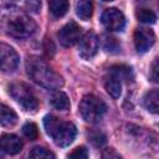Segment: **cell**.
I'll return each instance as SVG.
<instances>
[{"label":"cell","instance_id":"1","mask_svg":"<svg viewBox=\"0 0 159 159\" xmlns=\"http://www.w3.org/2000/svg\"><path fill=\"white\" fill-rule=\"evenodd\" d=\"M1 26L9 36L15 39H26L36 30L35 21L25 11L15 6H9L2 10Z\"/></svg>","mask_w":159,"mask_h":159},{"label":"cell","instance_id":"2","mask_svg":"<svg viewBox=\"0 0 159 159\" xmlns=\"http://www.w3.org/2000/svg\"><path fill=\"white\" fill-rule=\"evenodd\" d=\"M27 76L37 84L47 89H57L63 86V78L55 72L45 60L39 56H30L25 62Z\"/></svg>","mask_w":159,"mask_h":159},{"label":"cell","instance_id":"3","mask_svg":"<svg viewBox=\"0 0 159 159\" xmlns=\"http://www.w3.org/2000/svg\"><path fill=\"white\" fill-rule=\"evenodd\" d=\"M43 127L47 135H50L57 147L70 145L77 134L76 125L71 122H65L52 114L43 117Z\"/></svg>","mask_w":159,"mask_h":159},{"label":"cell","instance_id":"4","mask_svg":"<svg viewBox=\"0 0 159 159\" xmlns=\"http://www.w3.org/2000/svg\"><path fill=\"white\" fill-rule=\"evenodd\" d=\"M80 114L88 123H97L107 112L106 103L94 94H86L80 102Z\"/></svg>","mask_w":159,"mask_h":159},{"label":"cell","instance_id":"5","mask_svg":"<svg viewBox=\"0 0 159 159\" xmlns=\"http://www.w3.org/2000/svg\"><path fill=\"white\" fill-rule=\"evenodd\" d=\"M10 96L27 112H34L39 107V101L31 87L24 82H14L9 86Z\"/></svg>","mask_w":159,"mask_h":159},{"label":"cell","instance_id":"6","mask_svg":"<svg viewBox=\"0 0 159 159\" xmlns=\"http://www.w3.org/2000/svg\"><path fill=\"white\" fill-rule=\"evenodd\" d=\"M102 25L108 31H120L125 25V19L122 11L116 7L106 9L101 16Z\"/></svg>","mask_w":159,"mask_h":159},{"label":"cell","instance_id":"7","mask_svg":"<svg viewBox=\"0 0 159 159\" xmlns=\"http://www.w3.org/2000/svg\"><path fill=\"white\" fill-rule=\"evenodd\" d=\"M98 47H99V40L97 35L92 31L84 34L78 41V53L84 60L92 58L97 53Z\"/></svg>","mask_w":159,"mask_h":159},{"label":"cell","instance_id":"8","mask_svg":"<svg viewBox=\"0 0 159 159\" xmlns=\"http://www.w3.org/2000/svg\"><path fill=\"white\" fill-rule=\"evenodd\" d=\"M60 43L65 47H71L81 39V27L75 21H70L61 27L57 34Z\"/></svg>","mask_w":159,"mask_h":159},{"label":"cell","instance_id":"9","mask_svg":"<svg viewBox=\"0 0 159 159\" xmlns=\"http://www.w3.org/2000/svg\"><path fill=\"white\" fill-rule=\"evenodd\" d=\"M0 58H1V71L4 73L14 72L19 66V55L17 52L9 45H0Z\"/></svg>","mask_w":159,"mask_h":159},{"label":"cell","instance_id":"10","mask_svg":"<svg viewBox=\"0 0 159 159\" xmlns=\"http://www.w3.org/2000/svg\"><path fill=\"white\" fill-rule=\"evenodd\" d=\"M133 40H134V46L135 50L140 53L147 52L155 42V35L153 32V30L147 29V27H138L134 31L133 35Z\"/></svg>","mask_w":159,"mask_h":159},{"label":"cell","instance_id":"11","mask_svg":"<svg viewBox=\"0 0 159 159\" xmlns=\"http://www.w3.org/2000/svg\"><path fill=\"white\" fill-rule=\"evenodd\" d=\"M22 149L21 139L15 134H2L1 137V150L6 154L14 155Z\"/></svg>","mask_w":159,"mask_h":159},{"label":"cell","instance_id":"12","mask_svg":"<svg viewBox=\"0 0 159 159\" xmlns=\"http://www.w3.org/2000/svg\"><path fill=\"white\" fill-rule=\"evenodd\" d=\"M143 106L148 112L159 114V89L148 91L143 96Z\"/></svg>","mask_w":159,"mask_h":159},{"label":"cell","instance_id":"13","mask_svg":"<svg viewBox=\"0 0 159 159\" xmlns=\"http://www.w3.org/2000/svg\"><path fill=\"white\" fill-rule=\"evenodd\" d=\"M104 87L112 98H114V99L119 98V96L122 93V84H120V80L118 77L109 73V76L104 81Z\"/></svg>","mask_w":159,"mask_h":159},{"label":"cell","instance_id":"14","mask_svg":"<svg viewBox=\"0 0 159 159\" xmlns=\"http://www.w3.org/2000/svg\"><path fill=\"white\" fill-rule=\"evenodd\" d=\"M50 103L53 108L58 111H67L70 108V99L67 94L62 91H55L50 96Z\"/></svg>","mask_w":159,"mask_h":159},{"label":"cell","instance_id":"15","mask_svg":"<svg viewBox=\"0 0 159 159\" xmlns=\"http://www.w3.org/2000/svg\"><path fill=\"white\" fill-rule=\"evenodd\" d=\"M76 14L81 20H89L93 14L92 0H78L76 4Z\"/></svg>","mask_w":159,"mask_h":159},{"label":"cell","instance_id":"16","mask_svg":"<svg viewBox=\"0 0 159 159\" xmlns=\"http://www.w3.org/2000/svg\"><path fill=\"white\" fill-rule=\"evenodd\" d=\"M68 0H48V9L52 16L62 17L68 11Z\"/></svg>","mask_w":159,"mask_h":159},{"label":"cell","instance_id":"17","mask_svg":"<svg viewBox=\"0 0 159 159\" xmlns=\"http://www.w3.org/2000/svg\"><path fill=\"white\" fill-rule=\"evenodd\" d=\"M0 122L2 127H12L17 122V114L6 104H1Z\"/></svg>","mask_w":159,"mask_h":159},{"label":"cell","instance_id":"18","mask_svg":"<svg viewBox=\"0 0 159 159\" xmlns=\"http://www.w3.org/2000/svg\"><path fill=\"white\" fill-rule=\"evenodd\" d=\"M109 73L111 75H114L116 77H118L120 81L124 80V81H130L133 78V72H132V68L128 67V66H124V65H117V66H113L109 68Z\"/></svg>","mask_w":159,"mask_h":159},{"label":"cell","instance_id":"19","mask_svg":"<svg viewBox=\"0 0 159 159\" xmlns=\"http://www.w3.org/2000/svg\"><path fill=\"white\" fill-rule=\"evenodd\" d=\"M135 16L143 24H154L157 21V15L154 14V11L150 9H147V7L138 9L135 12Z\"/></svg>","mask_w":159,"mask_h":159},{"label":"cell","instance_id":"20","mask_svg":"<svg viewBox=\"0 0 159 159\" xmlns=\"http://www.w3.org/2000/svg\"><path fill=\"white\" fill-rule=\"evenodd\" d=\"M30 158H35V159H53L56 158V155L50 152L48 149L43 148V147H35L30 154H29Z\"/></svg>","mask_w":159,"mask_h":159},{"label":"cell","instance_id":"21","mask_svg":"<svg viewBox=\"0 0 159 159\" xmlns=\"http://www.w3.org/2000/svg\"><path fill=\"white\" fill-rule=\"evenodd\" d=\"M22 134H24L27 139L35 140V139L37 138V135H39L37 125H36L35 123H32V122H29V123L24 124V127H22Z\"/></svg>","mask_w":159,"mask_h":159},{"label":"cell","instance_id":"22","mask_svg":"<svg viewBox=\"0 0 159 159\" xmlns=\"http://www.w3.org/2000/svg\"><path fill=\"white\" fill-rule=\"evenodd\" d=\"M103 39H104L103 47H104L106 51H108V52H117L119 50L120 46H119V43L117 42V40L114 37H112V36H104Z\"/></svg>","mask_w":159,"mask_h":159},{"label":"cell","instance_id":"23","mask_svg":"<svg viewBox=\"0 0 159 159\" xmlns=\"http://www.w3.org/2000/svg\"><path fill=\"white\" fill-rule=\"evenodd\" d=\"M25 7L27 11H30L32 14H39L40 9H41V0H26Z\"/></svg>","mask_w":159,"mask_h":159},{"label":"cell","instance_id":"24","mask_svg":"<svg viewBox=\"0 0 159 159\" xmlns=\"http://www.w3.org/2000/svg\"><path fill=\"white\" fill-rule=\"evenodd\" d=\"M150 80L155 83H159V57H157L150 66Z\"/></svg>","mask_w":159,"mask_h":159},{"label":"cell","instance_id":"25","mask_svg":"<svg viewBox=\"0 0 159 159\" xmlns=\"http://www.w3.org/2000/svg\"><path fill=\"white\" fill-rule=\"evenodd\" d=\"M89 140L94 144V145H102V144H104V142H106V135L102 133V132H92L91 134H89Z\"/></svg>","mask_w":159,"mask_h":159},{"label":"cell","instance_id":"26","mask_svg":"<svg viewBox=\"0 0 159 159\" xmlns=\"http://www.w3.org/2000/svg\"><path fill=\"white\" fill-rule=\"evenodd\" d=\"M87 157H88L87 149H84L83 147H78L68 154V158H76V159H86Z\"/></svg>","mask_w":159,"mask_h":159},{"label":"cell","instance_id":"27","mask_svg":"<svg viewBox=\"0 0 159 159\" xmlns=\"http://www.w3.org/2000/svg\"><path fill=\"white\" fill-rule=\"evenodd\" d=\"M103 1H113V0H103Z\"/></svg>","mask_w":159,"mask_h":159},{"label":"cell","instance_id":"28","mask_svg":"<svg viewBox=\"0 0 159 159\" xmlns=\"http://www.w3.org/2000/svg\"><path fill=\"white\" fill-rule=\"evenodd\" d=\"M142 1H145V0H142Z\"/></svg>","mask_w":159,"mask_h":159}]
</instances>
